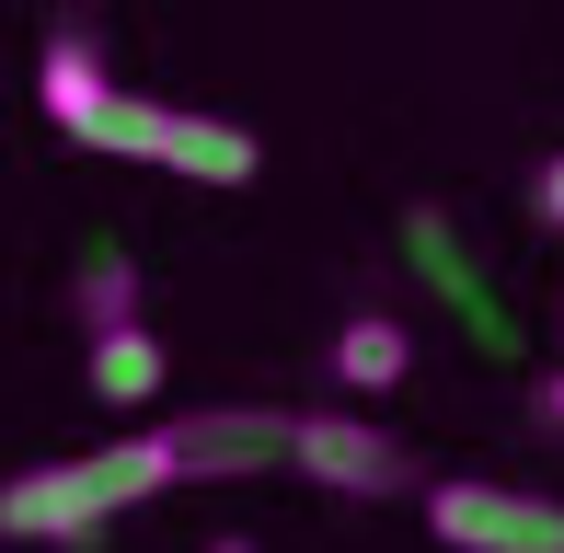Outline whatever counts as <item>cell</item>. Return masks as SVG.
Instances as JSON below:
<instances>
[{
	"label": "cell",
	"mask_w": 564,
	"mask_h": 553,
	"mask_svg": "<svg viewBox=\"0 0 564 553\" xmlns=\"http://www.w3.org/2000/svg\"><path fill=\"white\" fill-rule=\"evenodd\" d=\"M162 485H185V473H173V426H139V438L82 449V462H35V473H12V485H0V542L82 553L105 519L150 508Z\"/></svg>",
	"instance_id": "6da1fadb"
},
{
	"label": "cell",
	"mask_w": 564,
	"mask_h": 553,
	"mask_svg": "<svg viewBox=\"0 0 564 553\" xmlns=\"http://www.w3.org/2000/svg\"><path fill=\"white\" fill-rule=\"evenodd\" d=\"M426 531L449 553H564V496L496 485V473H438L426 485Z\"/></svg>",
	"instance_id": "7a4b0ae2"
},
{
	"label": "cell",
	"mask_w": 564,
	"mask_h": 553,
	"mask_svg": "<svg viewBox=\"0 0 564 553\" xmlns=\"http://www.w3.org/2000/svg\"><path fill=\"white\" fill-rule=\"evenodd\" d=\"M289 473L323 496H392L415 462H403V438L369 404H312V415H289Z\"/></svg>",
	"instance_id": "3957f363"
},
{
	"label": "cell",
	"mask_w": 564,
	"mask_h": 553,
	"mask_svg": "<svg viewBox=\"0 0 564 553\" xmlns=\"http://www.w3.org/2000/svg\"><path fill=\"white\" fill-rule=\"evenodd\" d=\"M173 473H185V485H265V473H289V415L276 404H196V415H173Z\"/></svg>",
	"instance_id": "277c9868"
},
{
	"label": "cell",
	"mask_w": 564,
	"mask_h": 553,
	"mask_svg": "<svg viewBox=\"0 0 564 553\" xmlns=\"http://www.w3.org/2000/svg\"><path fill=\"white\" fill-rule=\"evenodd\" d=\"M323 381H335V404H380V392L415 381V335H403V312H346L335 346H323Z\"/></svg>",
	"instance_id": "5b68a950"
},
{
	"label": "cell",
	"mask_w": 564,
	"mask_h": 553,
	"mask_svg": "<svg viewBox=\"0 0 564 553\" xmlns=\"http://www.w3.org/2000/svg\"><path fill=\"white\" fill-rule=\"evenodd\" d=\"M253 128L242 116H208V105H162V150H150V173H185V185H253Z\"/></svg>",
	"instance_id": "8992f818"
},
{
	"label": "cell",
	"mask_w": 564,
	"mask_h": 553,
	"mask_svg": "<svg viewBox=\"0 0 564 553\" xmlns=\"http://www.w3.org/2000/svg\"><path fill=\"white\" fill-rule=\"evenodd\" d=\"M82 381H93V404L150 415V404H162V381H173V358H162V335H150V323H105V335H93V358H82Z\"/></svg>",
	"instance_id": "52a82bcc"
},
{
	"label": "cell",
	"mask_w": 564,
	"mask_h": 553,
	"mask_svg": "<svg viewBox=\"0 0 564 553\" xmlns=\"http://www.w3.org/2000/svg\"><path fill=\"white\" fill-rule=\"evenodd\" d=\"M403 254H415V265L449 289V312H473V335H484V346L507 335V323H496V300H484V276H473V254L449 242V219H438V208H415V219H403Z\"/></svg>",
	"instance_id": "ba28073f"
},
{
	"label": "cell",
	"mask_w": 564,
	"mask_h": 553,
	"mask_svg": "<svg viewBox=\"0 0 564 553\" xmlns=\"http://www.w3.org/2000/svg\"><path fill=\"white\" fill-rule=\"evenodd\" d=\"M105 323H139V265H127V254L82 265V335H105Z\"/></svg>",
	"instance_id": "9c48e42d"
},
{
	"label": "cell",
	"mask_w": 564,
	"mask_h": 553,
	"mask_svg": "<svg viewBox=\"0 0 564 553\" xmlns=\"http://www.w3.org/2000/svg\"><path fill=\"white\" fill-rule=\"evenodd\" d=\"M530 196H542V231L564 242V150H553V162H542V185H530Z\"/></svg>",
	"instance_id": "30bf717a"
},
{
	"label": "cell",
	"mask_w": 564,
	"mask_h": 553,
	"mask_svg": "<svg viewBox=\"0 0 564 553\" xmlns=\"http://www.w3.org/2000/svg\"><path fill=\"white\" fill-rule=\"evenodd\" d=\"M542 426H564V358H553V381H542Z\"/></svg>",
	"instance_id": "8fae6325"
},
{
	"label": "cell",
	"mask_w": 564,
	"mask_h": 553,
	"mask_svg": "<svg viewBox=\"0 0 564 553\" xmlns=\"http://www.w3.org/2000/svg\"><path fill=\"white\" fill-rule=\"evenodd\" d=\"M208 553H253V542H242V531H219V542H208Z\"/></svg>",
	"instance_id": "7c38bea8"
}]
</instances>
